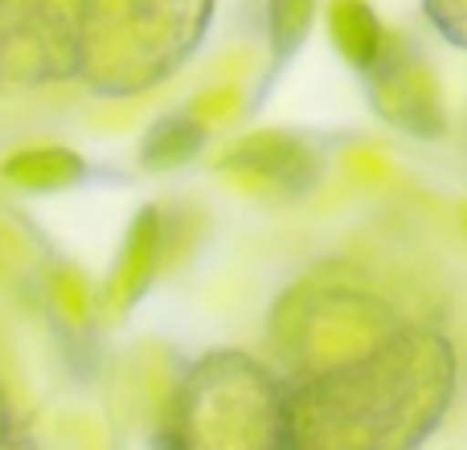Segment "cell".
Wrapping results in <instances>:
<instances>
[{
  "label": "cell",
  "mask_w": 467,
  "mask_h": 450,
  "mask_svg": "<svg viewBox=\"0 0 467 450\" xmlns=\"http://www.w3.org/2000/svg\"><path fill=\"white\" fill-rule=\"evenodd\" d=\"M205 144V128L189 115H172L161 119L144 139V164L148 169H177L189 156H197V148Z\"/></svg>",
  "instance_id": "cell-7"
},
{
  "label": "cell",
  "mask_w": 467,
  "mask_h": 450,
  "mask_svg": "<svg viewBox=\"0 0 467 450\" xmlns=\"http://www.w3.org/2000/svg\"><path fill=\"white\" fill-rule=\"evenodd\" d=\"M312 25V0H271V41L275 54L287 57Z\"/></svg>",
  "instance_id": "cell-8"
},
{
  "label": "cell",
  "mask_w": 467,
  "mask_h": 450,
  "mask_svg": "<svg viewBox=\"0 0 467 450\" xmlns=\"http://www.w3.org/2000/svg\"><path fill=\"white\" fill-rule=\"evenodd\" d=\"M62 164H74L70 152H29L8 164V177H21L25 185H62Z\"/></svg>",
  "instance_id": "cell-9"
},
{
  "label": "cell",
  "mask_w": 467,
  "mask_h": 450,
  "mask_svg": "<svg viewBox=\"0 0 467 450\" xmlns=\"http://www.w3.org/2000/svg\"><path fill=\"white\" fill-rule=\"evenodd\" d=\"M455 373L443 332L394 323L369 348L287 385V446H414L443 422Z\"/></svg>",
  "instance_id": "cell-1"
},
{
  "label": "cell",
  "mask_w": 467,
  "mask_h": 450,
  "mask_svg": "<svg viewBox=\"0 0 467 450\" xmlns=\"http://www.w3.org/2000/svg\"><path fill=\"white\" fill-rule=\"evenodd\" d=\"M78 74V25L54 0H0V87H46Z\"/></svg>",
  "instance_id": "cell-3"
},
{
  "label": "cell",
  "mask_w": 467,
  "mask_h": 450,
  "mask_svg": "<svg viewBox=\"0 0 467 450\" xmlns=\"http://www.w3.org/2000/svg\"><path fill=\"white\" fill-rule=\"evenodd\" d=\"M422 8L451 46L467 49V0H422Z\"/></svg>",
  "instance_id": "cell-10"
},
{
  "label": "cell",
  "mask_w": 467,
  "mask_h": 450,
  "mask_svg": "<svg viewBox=\"0 0 467 450\" xmlns=\"http://www.w3.org/2000/svg\"><path fill=\"white\" fill-rule=\"evenodd\" d=\"M328 21H332V41L340 46V54H345L357 70L369 74L389 41L386 33H381V21L373 16V8L361 5V0H337Z\"/></svg>",
  "instance_id": "cell-6"
},
{
  "label": "cell",
  "mask_w": 467,
  "mask_h": 450,
  "mask_svg": "<svg viewBox=\"0 0 467 450\" xmlns=\"http://www.w3.org/2000/svg\"><path fill=\"white\" fill-rule=\"evenodd\" d=\"M234 169H250L258 177H271L279 185H291V189H307L316 180V160L299 139H287V136H258V139H246L238 152L230 156Z\"/></svg>",
  "instance_id": "cell-5"
},
{
  "label": "cell",
  "mask_w": 467,
  "mask_h": 450,
  "mask_svg": "<svg viewBox=\"0 0 467 450\" xmlns=\"http://www.w3.org/2000/svg\"><path fill=\"white\" fill-rule=\"evenodd\" d=\"M373 103L394 128L410 136H443V107H439L431 74L406 54L398 41H386L378 66H373Z\"/></svg>",
  "instance_id": "cell-4"
},
{
  "label": "cell",
  "mask_w": 467,
  "mask_h": 450,
  "mask_svg": "<svg viewBox=\"0 0 467 450\" xmlns=\"http://www.w3.org/2000/svg\"><path fill=\"white\" fill-rule=\"evenodd\" d=\"M213 0H82L78 78L99 95H140L164 82L205 37Z\"/></svg>",
  "instance_id": "cell-2"
},
{
  "label": "cell",
  "mask_w": 467,
  "mask_h": 450,
  "mask_svg": "<svg viewBox=\"0 0 467 450\" xmlns=\"http://www.w3.org/2000/svg\"><path fill=\"white\" fill-rule=\"evenodd\" d=\"M8 422H13V414H8V397L0 389V443H8Z\"/></svg>",
  "instance_id": "cell-11"
}]
</instances>
